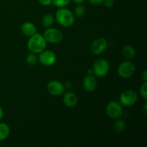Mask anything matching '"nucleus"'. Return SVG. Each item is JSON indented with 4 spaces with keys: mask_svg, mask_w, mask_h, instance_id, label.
Masks as SVG:
<instances>
[{
    "mask_svg": "<svg viewBox=\"0 0 147 147\" xmlns=\"http://www.w3.org/2000/svg\"><path fill=\"white\" fill-rule=\"evenodd\" d=\"M3 116H4V111H3L2 108L0 106V120L2 119Z\"/></svg>",
    "mask_w": 147,
    "mask_h": 147,
    "instance_id": "nucleus-27",
    "label": "nucleus"
},
{
    "mask_svg": "<svg viewBox=\"0 0 147 147\" xmlns=\"http://www.w3.org/2000/svg\"><path fill=\"white\" fill-rule=\"evenodd\" d=\"M10 133L9 126L5 123H0V141L5 140Z\"/></svg>",
    "mask_w": 147,
    "mask_h": 147,
    "instance_id": "nucleus-15",
    "label": "nucleus"
},
{
    "mask_svg": "<svg viewBox=\"0 0 147 147\" xmlns=\"http://www.w3.org/2000/svg\"><path fill=\"white\" fill-rule=\"evenodd\" d=\"M140 94L143 99L147 100V82H144L140 88Z\"/></svg>",
    "mask_w": 147,
    "mask_h": 147,
    "instance_id": "nucleus-21",
    "label": "nucleus"
},
{
    "mask_svg": "<svg viewBox=\"0 0 147 147\" xmlns=\"http://www.w3.org/2000/svg\"><path fill=\"white\" fill-rule=\"evenodd\" d=\"M106 113L111 119H119L123 113L121 105L117 101L111 100L106 106Z\"/></svg>",
    "mask_w": 147,
    "mask_h": 147,
    "instance_id": "nucleus-7",
    "label": "nucleus"
},
{
    "mask_svg": "<svg viewBox=\"0 0 147 147\" xmlns=\"http://www.w3.org/2000/svg\"><path fill=\"white\" fill-rule=\"evenodd\" d=\"M55 20L60 25L69 27L74 24L75 16L70 9L63 7L56 11Z\"/></svg>",
    "mask_w": 147,
    "mask_h": 147,
    "instance_id": "nucleus-2",
    "label": "nucleus"
},
{
    "mask_svg": "<svg viewBox=\"0 0 147 147\" xmlns=\"http://www.w3.org/2000/svg\"><path fill=\"white\" fill-rule=\"evenodd\" d=\"M123 55L126 57V59H129V60H131L134 57H135V55H136V51H135V49L131 45H126L123 48Z\"/></svg>",
    "mask_w": 147,
    "mask_h": 147,
    "instance_id": "nucleus-16",
    "label": "nucleus"
},
{
    "mask_svg": "<svg viewBox=\"0 0 147 147\" xmlns=\"http://www.w3.org/2000/svg\"><path fill=\"white\" fill-rule=\"evenodd\" d=\"M37 1L41 5L45 6V7L51 5L53 4V0H37Z\"/></svg>",
    "mask_w": 147,
    "mask_h": 147,
    "instance_id": "nucleus-22",
    "label": "nucleus"
},
{
    "mask_svg": "<svg viewBox=\"0 0 147 147\" xmlns=\"http://www.w3.org/2000/svg\"><path fill=\"white\" fill-rule=\"evenodd\" d=\"M126 122L123 119H117L113 124V129L118 133H121L126 129Z\"/></svg>",
    "mask_w": 147,
    "mask_h": 147,
    "instance_id": "nucleus-17",
    "label": "nucleus"
},
{
    "mask_svg": "<svg viewBox=\"0 0 147 147\" xmlns=\"http://www.w3.org/2000/svg\"><path fill=\"white\" fill-rule=\"evenodd\" d=\"M121 104L124 106H131L137 102L138 95L134 90H126L122 92L119 97Z\"/></svg>",
    "mask_w": 147,
    "mask_h": 147,
    "instance_id": "nucleus-6",
    "label": "nucleus"
},
{
    "mask_svg": "<svg viewBox=\"0 0 147 147\" xmlns=\"http://www.w3.org/2000/svg\"><path fill=\"white\" fill-rule=\"evenodd\" d=\"M75 3L78 4H81L82 3H83L85 1V0H73Z\"/></svg>",
    "mask_w": 147,
    "mask_h": 147,
    "instance_id": "nucleus-28",
    "label": "nucleus"
},
{
    "mask_svg": "<svg viewBox=\"0 0 147 147\" xmlns=\"http://www.w3.org/2000/svg\"><path fill=\"white\" fill-rule=\"evenodd\" d=\"M47 46V41L45 39L44 36L40 34L35 33L33 35L30 36L27 42V48L31 53H41Z\"/></svg>",
    "mask_w": 147,
    "mask_h": 147,
    "instance_id": "nucleus-1",
    "label": "nucleus"
},
{
    "mask_svg": "<svg viewBox=\"0 0 147 147\" xmlns=\"http://www.w3.org/2000/svg\"><path fill=\"white\" fill-rule=\"evenodd\" d=\"M103 1H104V0H88V1L90 3V4L96 6L102 4L103 3Z\"/></svg>",
    "mask_w": 147,
    "mask_h": 147,
    "instance_id": "nucleus-24",
    "label": "nucleus"
},
{
    "mask_svg": "<svg viewBox=\"0 0 147 147\" xmlns=\"http://www.w3.org/2000/svg\"><path fill=\"white\" fill-rule=\"evenodd\" d=\"M146 106H147V104H146V103H145V105H144V113H146Z\"/></svg>",
    "mask_w": 147,
    "mask_h": 147,
    "instance_id": "nucleus-30",
    "label": "nucleus"
},
{
    "mask_svg": "<svg viewBox=\"0 0 147 147\" xmlns=\"http://www.w3.org/2000/svg\"><path fill=\"white\" fill-rule=\"evenodd\" d=\"M142 79L144 82H147V70H144L142 73Z\"/></svg>",
    "mask_w": 147,
    "mask_h": 147,
    "instance_id": "nucleus-25",
    "label": "nucleus"
},
{
    "mask_svg": "<svg viewBox=\"0 0 147 147\" xmlns=\"http://www.w3.org/2000/svg\"><path fill=\"white\" fill-rule=\"evenodd\" d=\"M83 88L87 92L91 93L96 89L97 87V80L96 78L92 75H88L83 80Z\"/></svg>",
    "mask_w": 147,
    "mask_h": 147,
    "instance_id": "nucleus-11",
    "label": "nucleus"
},
{
    "mask_svg": "<svg viewBox=\"0 0 147 147\" xmlns=\"http://www.w3.org/2000/svg\"><path fill=\"white\" fill-rule=\"evenodd\" d=\"M38 61L41 63L42 65L49 67L55 64L56 61V55L54 52L51 50H44L41 53H39Z\"/></svg>",
    "mask_w": 147,
    "mask_h": 147,
    "instance_id": "nucleus-8",
    "label": "nucleus"
},
{
    "mask_svg": "<svg viewBox=\"0 0 147 147\" xmlns=\"http://www.w3.org/2000/svg\"><path fill=\"white\" fill-rule=\"evenodd\" d=\"M65 88H71L72 87H73V83H71L70 81H66L65 82Z\"/></svg>",
    "mask_w": 147,
    "mask_h": 147,
    "instance_id": "nucleus-26",
    "label": "nucleus"
},
{
    "mask_svg": "<svg viewBox=\"0 0 147 147\" xmlns=\"http://www.w3.org/2000/svg\"><path fill=\"white\" fill-rule=\"evenodd\" d=\"M78 102L77 95L72 91L67 92L63 96V103L67 107L74 108Z\"/></svg>",
    "mask_w": 147,
    "mask_h": 147,
    "instance_id": "nucleus-12",
    "label": "nucleus"
},
{
    "mask_svg": "<svg viewBox=\"0 0 147 147\" xmlns=\"http://www.w3.org/2000/svg\"><path fill=\"white\" fill-rule=\"evenodd\" d=\"M38 61V57L36 55L35 53H31L30 54L27 55L26 57V62L30 65H34Z\"/></svg>",
    "mask_w": 147,
    "mask_h": 147,
    "instance_id": "nucleus-18",
    "label": "nucleus"
},
{
    "mask_svg": "<svg viewBox=\"0 0 147 147\" xmlns=\"http://www.w3.org/2000/svg\"><path fill=\"white\" fill-rule=\"evenodd\" d=\"M70 1V0H53V4L58 8H63L68 5Z\"/></svg>",
    "mask_w": 147,
    "mask_h": 147,
    "instance_id": "nucleus-19",
    "label": "nucleus"
},
{
    "mask_svg": "<svg viewBox=\"0 0 147 147\" xmlns=\"http://www.w3.org/2000/svg\"><path fill=\"white\" fill-rule=\"evenodd\" d=\"M44 37L48 42L52 44H58L63 40V34L58 29L49 27L45 31Z\"/></svg>",
    "mask_w": 147,
    "mask_h": 147,
    "instance_id": "nucleus-5",
    "label": "nucleus"
},
{
    "mask_svg": "<svg viewBox=\"0 0 147 147\" xmlns=\"http://www.w3.org/2000/svg\"><path fill=\"white\" fill-rule=\"evenodd\" d=\"M21 31L24 35L30 37L37 33V28L33 23L30 22H26L22 24Z\"/></svg>",
    "mask_w": 147,
    "mask_h": 147,
    "instance_id": "nucleus-13",
    "label": "nucleus"
},
{
    "mask_svg": "<svg viewBox=\"0 0 147 147\" xmlns=\"http://www.w3.org/2000/svg\"><path fill=\"white\" fill-rule=\"evenodd\" d=\"M47 90L50 94L54 96H60L65 90L63 83L58 80H51L47 83Z\"/></svg>",
    "mask_w": 147,
    "mask_h": 147,
    "instance_id": "nucleus-9",
    "label": "nucleus"
},
{
    "mask_svg": "<svg viewBox=\"0 0 147 147\" xmlns=\"http://www.w3.org/2000/svg\"><path fill=\"white\" fill-rule=\"evenodd\" d=\"M108 42L103 37H99L93 42L90 46V50L94 55H100L107 49Z\"/></svg>",
    "mask_w": 147,
    "mask_h": 147,
    "instance_id": "nucleus-10",
    "label": "nucleus"
},
{
    "mask_svg": "<svg viewBox=\"0 0 147 147\" xmlns=\"http://www.w3.org/2000/svg\"><path fill=\"white\" fill-rule=\"evenodd\" d=\"M85 13H86V7H85L84 6L81 5V4H78V5L75 8V14H76V15L77 16V17H83Z\"/></svg>",
    "mask_w": 147,
    "mask_h": 147,
    "instance_id": "nucleus-20",
    "label": "nucleus"
},
{
    "mask_svg": "<svg viewBox=\"0 0 147 147\" xmlns=\"http://www.w3.org/2000/svg\"><path fill=\"white\" fill-rule=\"evenodd\" d=\"M88 75H92V74H93V69H91V70H88Z\"/></svg>",
    "mask_w": 147,
    "mask_h": 147,
    "instance_id": "nucleus-29",
    "label": "nucleus"
},
{
    "mask_svg": "<svg viewBox=\"0 0 147 147\" xmlns=\"http://www.w3.org/2000/svg\"><path fill=\"white\" fill-rule=\"evenodd\" d=\"M103 4L108 8H111L114 4V1H113V0H104Z\"/></svg>",
    "mask_w": 147,
    "mask_h": 147,
    "instance_id": "nucleus-23",
    "label": "nucleus"
},
{
    "mask_svg": "<svg viewBox=\"0 0 147 147\" xmlns=\"http://www.w3.org/2000/svg\"><path fill=\"white\" fill-rule=\"evenodd\" d=\"M93 74L99 78L106 76L108 74L110 69L109 63L106 59H99L94 63L93 65Z\"/></svg>",
    "mask_w": 147,
    "mask_h": 147,
    "instance_id": "nucleus-3",
    "label": "nucleus"
},
{
    "mask_svg": "<svg viewBox=\"0 0 147 147\" xmlns=\"http://www.w3.org/2000/svg\"><path fill=\"white\" fill-rule=\"evenodd\" d=\"M136 71L135 65L131 61L123 62L118 67V74L121 78L124 79L132 77Z\"/></svg>",
    "mask_w": 147,
    "mask_h": 147,
    "instance_id": "nucleus-4",
    "label": "nucleus"
},
{
    "mask_svg": "<svg viewBox=\"0 0 147 147\" xmlns=\"http://www.w3.org/2000/svg\"><path fill=\"white\" fill-rule=\"evenodd\" d=\"M55 22V17L52 14H46L42 19V25L46 28L51 27Z\"/></svg>",
    "mask_w": 147,
    "mask_h": 147,
    "instance_id": "nucleus-14",
    "label": "nucleus"
}]
</instances>
